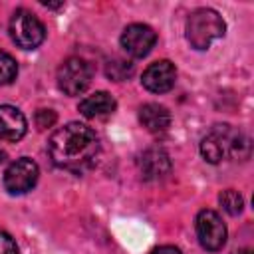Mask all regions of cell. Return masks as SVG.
<instances>
[{"instance_id":"7","label":"cell","mask_w":254,"mask_h":254,"mask_svg":"<svg viewBox=\"0 0 254 254\" xmlns=\"http://www.w3.org/2000/svg\"><path fill=\"white\" fill-rule=\"evenodd\" d=\"M196 236L204 250L216 252L226 244V226L218 212L204 208L196 214Z\"/></svg>"},{"instance_id":"4","label":"cell","mask_w":254,"mask_h":254,"mask_svg":"<svg viewBox=\"0 0 254 254\" xmlns=\"http://www.w3.org/2000/svg\"><path fill=\"white\" fill-rule=\"evenodd\" d=\"M10 36L14 44L22 50H34L38 48L46 38L44 24L30 12V10H16L10 20Z\"/></svg>"},{"instance_id":"2","label":"cell","mask_w":254,"mask_h":254,"mask_svg":"<svg viewBox=\"0 0 254 254\" xmlns=\"http://www.w3.org/2000/svg\"><path fill=\"white\" fill-rule=\"evenodd\" d=\"M248 149L246 137L230 125H214L200 141V155L204 161L216 165L226 157H240V149Z\"/></svg>"},{"instance_id":"18","label":"cell","mask_w":254,"mask_h":254,"mask_svg":"<svg viewBox=\"0 0 254 254\" xmlns=\"http://www.w3.org/2000/svg\"><path fill=\"white\" fill-rule=\"evenodd\" d=\"M56 113L52 111V109H38L36 111V125L40 127V129H48V127H52L54 123H56Z\"/></svg>"},{"instance_id":"10","label":"cell","mask_w":254,"mask_h":254,"mask_svg":"<svg viewBox=\"0 0 254 254\" xmlns=\"http://www.w3.org/2000/svg\"><path fill=\"white\" fill-rule=\"evenodd\" d=\"M139 169H141L143 179L157 181V179H163L165 175H169L171 159L161 147H151V149L143 151V155L139 157Z\"/></svg>"},{"instance_id":"16","label":"cell","mask_w":254,"mask_h":254,"mask_svg":"<svg viewBox=\"0 0 254 254\" xmlns=\"http://www.w3.org/2000/svg\"><path fill=\"white\" fill-rule=\"evenodd\" d=\"M16 75H18V64H16V60L10 54H6V52L0 50V85L12 83L16 79Z\"/></svg>"},{"instance_id":"9","label":"cell","mask_w":254,"mask_h":254,"mask_svg":"<svg viewBox=\"0 0 254 254\" xmlns=\"http://www.w3.org/2000/svg\"><path fill=\"white\" fill-rule=\"evenodd\" d=\"M177 79V67L175 64H171L169 60H161L151 64L141 77V83L145 89H149L151 93H167L173 89Z\"/></svg>"},{"instance_id":"19","label":"cell","mask_w":254,"mask_h":254,"mask_svg":"<svg viewBox=\"0 0 254 254\" xmlns=\"http://www.w3.org/2000/svg\"><path fill=\"white\" fill-rule=\"evenodd\" d=\"M151 254H181V250L175 248V246H159V248H155Z\"/></svg>"},{"instance_id":"14","label":"cell","mask_w":254,"mask_h":254,"mask_svg":"<svg viewBox=\"0 0 254 254\" xmlns=\"http://www.w3.org/2000/svg\"><path fill=\"white\" fill-rule=\"evenodd\" d=\"M218 200H220L222 208H224L228 214H232V216L240 214V212H242V208H244L242 194H240L238 190H232V189L222 190V192H220V196H218Z\"/></svg>"},{"instance_id":"15","label":"cell","mask_w":254,"mask_h":254,"mask_svg":"<svg viewBox=\"0 0 254 254\" xmlns=\"http://www.w3.org/2000/svg\"><path fill=\"white\" fill-rule=\"evenodd\" d=\"M105 73H107V77H111V79H115V81H123V79H127V77L133 73V64L127 62V60L115 58V60L107 62Z\"/></svg>"},{"instance_id":"8","label":"cell","mask_w":254,"mask_h":254,"mask_svg":"<svg viewBox=\"0 0 254 254\" xmlns=\"http://www.w3.org/2000/svg\"><path fill=\"white\" fill-rule=\"evenodd\" d=\"M157 42V34L147 24H131L121 34L123 50L133 58H145Z\"/></svg>"},{"instance_id":"13","label":"cell","mask_w":254,"mask_h":254,"mask_svg":"<svg viewBox=\"0 0 254 254\" xmlns=\"http://www.w3.org/2000/svg\"><path fill=\"white\" fill-rule=\"evenodd\" d=\"M115 107H117V103H115L113 95L107 91H95L93 95H87L85 99L79 101V113L89 119L105 117V115L113 113Z\"/></svg>"},{"instance_id":"3","label":"cell","mask_w":254,"mask_h":254,"mask_svg":"<svg viewBox=\"0 0 254 254\" xmlns=\"http://www.w3.org/2000/svg\"><path fill=\"white\" fill-rule=\"evenodd\" d=\"M226 24L212 8H198L187 20V40L194 50H206L214 40L222 38Z\"/></svg>"},{"instance_id":"12","label":"cell","mask_w":254,"mask_h":254,"mask_svg":"<svg viewBox=\"0 0 254 254\" xmlns=\"http://www.w3.org/2000/svg\"><path fill=\"white\" fill-rule=\"evenodd\" d=\"M139 121L149 133H165L171 125V113L159 103H145L139 109Z\"/></svg>"},{"instance_id":"17","label":"cell","mask_w":254,"mask_h":254,"mask_svg":"<svg viewBox=\"0 0 254 254\" xmlns=\"http://www.w3.org/2000/svg\"><path fill=\"white\" fill-rule=\"evenodd\" d=\"M0 254H20L16 240L2 228H0Z\"/></svg>"},{"instance_id":"1","label":"cell","mask_w":254,"mask_h":254,"mask_svg":"<svg viewBox=\"0 0 254 254\" xmlns=\"http://www.w3.org/2000/svg\"><path fill=\"white\" fill-rule=\"evenodd\" d=\"M48 153L56 167L81 175L95 165L99 155V139L91 127L71 121L50 137Z\"/></svg>"},{"instance_id":"6","label":"cell","mask_w":254,"mask_h":254,"mask_svg":"<svg viewBox=\"0 0 254 254\" xmlns=\"http://www.w3.org/2000/svg\"><path fill=\"white\" fill-rule=\"evenodd\" d=\"M38 175L40 169L32 159L28 157L16 159L4 171V189L10 194H24L34 189V185L38 183Z\"/></svg>"},{"instance_id":"11","label":"cell","mask_w":254,"mask_h":254,"mask_svg":"<svg viewBox=\"0 0 254 254\" xmlns=\"http://www.w3.org/2000/svg\"><path fill=\"white\" fill-rule=\"evenodd\" d=\"M28 123L24 113L12 105H0V139L2 141H20L26 135Z\"/></svg>"},{"instance_id":"5","label":"cell","mask_w":254,"mask_h":254,"mask_svg":"<svg viewBox=\"0 0 254 254\" xmlns=\"http://www.w3.org/2000/svg\"><path fill=\"white\" fill-rule=\"evenodd\" d=\"M93 69L83 58H67L58 69V85L65 95H79L91 83Z\"/></svg>"},{"instance_id":"21","label":"cell","mask_w":254,"mask_h":254,"mask_svg":"<svg viewBox=\"0 0 254 254\" xmlns=\"http://www.w3.org/2000/svg\"><path fill=\"white\" fill-rule=\"evenodd\" d=\"M4 161H6V153L0 149V163H4Z\"/></svg>"},{"instance_id":"22","label":"cell","mask_w":254,"mask_h":254,"mask_svg":"<svg viewBox=\"0 0 254 254\" xmlns=\"http://www.w3.org/2000/svg\"><path fill=\"white\" fill-rule=\"evenodd\" d=\"M234 254H252V250H238V252H234Z\"/></svg>"},{"instance_id":"20","label":"cell","mask_w":254,"mask_h":254,"mask_svg":"<svg viewBox=\"0 0 254 254\" xmlns=\"http://www.w3.org/2000/svg\"><path fill=\"white\" fill-rule=\"evenodd\" d=\"M42 6H48V8H62L64 2H48V0H42Z\"/></svg>"}]
</instances>
